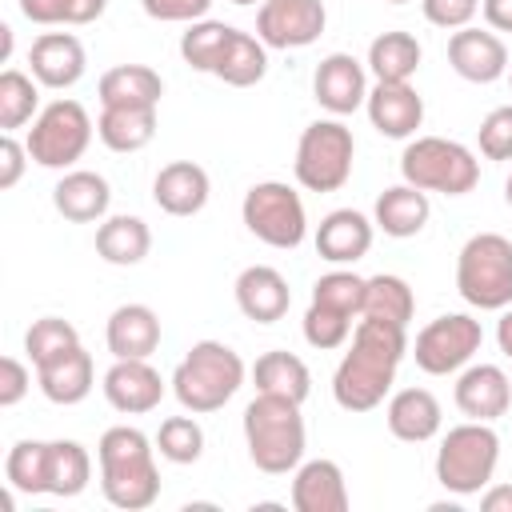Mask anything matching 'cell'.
<instances>
[{
	"label": "cell",
	"instance_id": "1",
	"mask_svg": "<svg viewBox=\"0 0 512 512\" xmlns=\"http://www.w3.org/2000/svg\"><path fill=\"white\" fill-rule=\"evenodd\" d=\"M408 352V336L400 324L388 320H372L360 316L352 344L344 352V360L332 372V396L344 412H372L384 404V396L392 392L396 368Z\"/></svg>",
	"mask_w": 512,
	"mask_h": 512
},
{
	"label": "cell",
	"instance_id": "2",
	"mask_svg": "<svg viewBox=\"0 0 512 512\" xmlns=\"http://www.w3.org/2000/svg\"><path fill=\"white\" fill-rule=\"evenodd\" d=\"M96 460H100V492L112 508L140 512V508L156 504V496H160L156 448L140 428H132V424L108 428L96 444Z\"/></svg>",
	"mask_w": 512,
	"mask_h": 512
},
{
	"label": "cell",
	"instance_id": "3",
	"mask_svg": "<svg viewBox=\"0 0 512 512\" xmlns=\"http://www.w3.org/2000/svg\"><path fill=\"white\" fill-rule=\"evenodd\" d=\"M244 444L260 472H268V476L296 472L304 460V448H308L300 404L288 396L256 392V400H248V408H244Z\"/></svg>",
	"mask_w": 512,
	"mask_h": 512
},
{
	"label": "cell",
	"instance_id": "4",
	"mask_svg": "<svg viewBox=\"0 0 512 512\" xmlns=\"http://www.w3.org/2000/svg\"><path fill=\"white\" fill-rule=\"evenodd\" d=\"M244 376H248V368L236 348H228L220 340H196L172 372V396L180 400L184 412L204 416V412L224 408L240 392Z\"/></svg>",
	"mask_w": 512,
	"mask_h": 512
},
{
	"label": "cell",
	"instance_id": "5",
	"mask_svg": "<svg viewBox=\"0 0 512 512\" xmlns=\"http://www.w3.org/2000/svg\"><path fill=\"white\" fill-rule=\"evenodd\" d=\"M500 464V436L488 420H464L448 428L436 448V480L456 496H476L492 484Z\"/></svg>",
	"mask_w": 512,
	"mask_h": 512
},
{
	"label": "cell",
	"instance_id": "6",
	"mask_svg": "<svg viewBox=\"0 0 512 512\" xmlns=\"http://www.w3.org/2000/svg\"><path fill=\"white\" fill-rule=\"evenodd\" d=\"M456 292L480 312H504L512 304V240L500 232H476L456 256Z\"/></svg>",
	"mask_w": 512,
	"mask_h": 512
},
{
	"label": "cell",
	"instance_id": "7",
	"mask_svg": "<svg viewBox=\"0 0 512 512\" xmlns=\"http://www.w3.org/2000/svg\"><path fill=\"white\" fill-rule=\"evenodd\" d=\"M400 176H404V184H412V188H420V192L464 196V192L476 188L480 164H476L472 148H464L460 140L416 136V140H408L404 152H400Z\"/></svg>",
	"mask_w": 512,
	"mask_h": 512
},
{
	"label": "cell",
	"instance_id": "8",
	"mask_svg": "<svg viewBox=\"0 0 512 512\" xmlns=\"http://www.w3.org/2000/svg\"><path fill=\"white\" fill-rule=\"evenodd\" d=\"M352 156H356V140L340 116L312 120L296 140V160H292L296 184L308 192H336L352 176Z\"/></svg>",
	"mask_w": 512,
	"mask_h": 512
},
{
	"label": "cell",
	"instance_id": "9",
	"mask_svg": "<svg viewBox=\"0 0 512 512\" xmlns=\"http://www.w3.org/2000/svg\"><path fill=\"white\" fill-rule=\"evenodd\" d=\"M92 132L96 128H92L88 108L80 100L60 96V100H52V104L40 108V116L32 120L24 144H28V156L40 168H72L88 152Z\"/></svg>",
	"mask_w": 512,
	"mask_h": 512
},
{
	"label": "cell",
	"instance_id": "10",
	"mask_svg": "<svg viewBox=\"0 0 512 512\" xmlns=\"http://www.w3.org/2000/svg\"><path fill=\"white\" fill-rule=\"evenodd\" d=\"M240 220L244 228L264 240L268 248H300L308 236V216H304V200L292 184L284 180H260L244 192L240 204Z\"/></svg>",
	"mask_w": 512,
	"mask_h": 512
},
{
	"label": "cell",
	"instance_id": "11",
	"mask_svg": "<svg viewBox=\"0 0 512 512\" xmlns=\"http://www.w3.org/2000/svg\"><path fill=\"white\" fill-rule=\"evenodd\" d=\"M484 344V328L480 320H472L468 312H448V316H436L428 320L420 332H416V344H412V356H416V368L428 372V376H448V372H460Z\"/></svg>",
	"mask_w": 512,
	"mask_h": 512
},
{
	"label": "cell",
	"instance_id": "12",
	"mask_svg": "<svg viewBox=\"0 0 512 512\" xmlns=\"http://www.w3.org/2000/svg\"><path fill=\"white\" fill-rule=\"evenodd\" d=\"M328 24L324 0H264L256 12V36L268 48H308Z\"/></svg>",
	"mask_w": 512,
	"mask_h": 512
},
{
	"label": "cell",
	"instance_id": "13",
	"mask_svg": "<svg viewBox=\"0 0 512 512\" xmlns=\"http://www.w3.org/2000/svg\"><path fill=\"white\" fill-rule=\"evenodd\" d=\"M448 64L460 80L468 84H496L500 76H508V48L496 32L484 28H456L448 36Z\"/></svg>",
	"mask_w": 512,
	"mask_h": 512
},
{
	"label": "cell",
	"instance_id": "14",
	"mask_svg": "<svg viewBox=\"0 0 512 512\" xmlns=\"http://www.w3.org/2000/svg\"><path fill=\"white\" fill-rule=\"evenodd\" d=\"M312 96L332 116H352L368 100V72L352 52H332L316 64Z\"/></svg>",
	"mask_w": 512,
	"mask_h": 512
},
{
	"label": "cell",
	"instance_id": "15",
	"mask_svg": "<svg viewBox=\"0 0 512 512\" xmlns=\"http://www.w3.org/2000/svg\"><path fill=\"white\" fill-rule=\"evenodd\" d=\"M364 112L372 120V128L388 140H408L416 136V128L424 124V96L412 88V80H400V84H384L376 80L368 88V100H364Z\"/></svg>",
	"mask_w": 512,
	"mask_h": 512
},
{
	"label": "cell",
	"instance_id": "16",
	"mask_svg": "<svg viewBox=\"0 0 512 512\" xmlns=\"http://www.w3.org/2000/svg\"><path fill=\"white\" fill-rule=\"evenodd\" d=\"M100 388L104 400L124 416H144L164 400V380L148 360H112Z\"/></svg>",
	"mask_w": 512,
	"mask_h": 512
},
{
	"label": "cell",
	"instance_id": "17",
	"mask_svg": "<svg viewBox=\"0 0 512 512\" xmlns=\"http://www.w3.org/2000/svg\"><path fill=\"white\" fill-rule=\"evenodd\" d=\"M456 408L468 420H500L512 404V376L496 364H464L456 376Z\"/></svg>",
	"mask_w": 512,
	"mask_h": 512
},
{
	"label": "cell",
	"instance_id": "18",
	"mask_svg": "<svg viewBox=\"0 0 512 512\" xmlns=\"http://www.w3.org/2000/svg\"><path fill=\"white\" fill-rule=\"evenodd\" d=\"M28 68H32V76H36L44 88L64 92V88H72V84L84 76L88 52H84V44H80L72 32H44V36H36L32 48H28Z\"/></svg>",
	"mask_w": 512,
	"mask_h": 512
},
{
	"label": "cell",
	"instance_id": "19",
	"mask_svg": "<svg viewBox=\"0 0 512 512\" xmlns=\"http://www.w3.org/2000/svg\"><path fill=\"white\" fill-rule=\"evenodd\" d=\"M232 292H236V308H240L248 320H256V324H276V320H284V312H288V304H292V288H288V280H284L272 264H248V268L236 276Z\"/></svg>",
	"mask_w": 512,
	"mask_h": 512
},
{
	"label": "cell",
	"instance_id": "20",
	"mask_svg": "<svg viewBox=\"0 0 512 512\" xmlns=\"http://www.w3.org/2000/svg\"><path fill=\"white\" fill-rule=\"evenodd\" d=\"M292 508L296 512H348V484L336 460H300L292 472Z\"/></svg>",
	"mask_w": 512,
	"mask_h": 512
},
{
	"label": "cell",
	"instance_id": "21",
	"mask_svg": "<svg viewBox=\"0 0 512 512\" xmlns=\"http://www.w3.org/2000/svg\"><path fill=\"white\" fill-rule=\"evenodd\" d=\"M372 232H376V224H372L364 212H356V208H336V212H328V216L320 220V228H316V252H320V260H328V264H356L360 256H368Z\"/></svg>",
	"mask_w": 512,
	"mask_h": 512
},
{
	"label": "cell",
	"instance_id": "22",
	"mask_svg": "<svg viewBox=\"0 0 512 512\" xmlns=\"http://www.w3.org/2000/svg\"><path fill=\"white\" fill-rule=\"evenodd\" d=\"M104 344L116 360H148L160 348V316L148 304H120L108 316Z\"/></svg>",
	"mask_w": 512,
	"mask_h": 512
},
{
	"label": "cell",
	"instance_id": "23",
	"mask_svg": "<svg viewBox=\"0 0 512 512\" xmlns=\"http://www.w3.org/2000/svg\"><path fill=\"white\" fill-rule=\"evenodd\" d=\"M208 192H212L208 172L192 160H172L152 180V200L168 216H196L208 204Z\"/></svg>",
	"mask_w": 512,
	"mask_h": 512
},
{
	"label": "cell",
	"instance_id": "24",
	"mask_svg": "<svg viewBox=\"0 0 512 512\" xmlns=\"http://www.w3.org/2000/svg\"><path fill=\"white\" fill-rule=\"evenodd\" d=\"M384 420H388V432L404 444H424L440 432L444 424V412H440V400L428 392V388H400L388 396V408H384Z\"/></svg>",
	"mask_w": 512,
	"mask_h": 512
},
{
	"label": "cell",
	"instance_id": "25",
	"mask_svg": "<svg viewBox=\"0 0 512 512\" xmlns=\"http://www.w3.org/2000/svg\"><path fill=\"white\" fill-rule=\"evenodd\" d=\"M52 204L64 220L72 224H92V220H104L108 216V204H112V188L100 172H88V168H72L56 180L52 188Z\"/></svg>",
	"mask_w": 512,
	"mask_h": 512
},
{
	"label": "cell",
	"instance_id": "26",
	"mask_svg": "<svg viewBox=\"0 0 512 512\" xmlns=\"http://www.w3.org/2000/svg\"><path fill=\"white\" fill-rule=\"evenodd\" d=\"M100 108H156L164 96V80L148 64H116L96 84Z\"/></svg>",
	"mask_w": 512,
	"mask_h": 512
},
{
	"label": "cell",
	"instance_id": "27",
	"mask_svg": "<svg viewBox=\"0 0 512 512\" xmlns=\"http://www.w3.org/2000/svg\"><path fill=\"white\" fill-rule=\"evenodd\" d=\"M432 216V204H428V192L412 188V184H392L376 196V208H372V224L392 236V240H408V236H420L424 224Z\"/></svg>",
	"mask_w": 512,
	"mask_h": 512
},
{
	"label": "cell",
	"instance_id": "28",
	"mask_svg": "<svg viewBox=\"0 0 512 512\" xmlns=\"http://www.w3.org/2000/svg\"><path fill=\"white\" fill-rule=\"evenodd\" d=\"M36 384H40V392H44L52 404H64V408H68V404H80V400L92 392V384H96L92 356L84 352V344H76L72 352H64V356L40 364V368H36Z\"/></svg>",
	"mask_w": 512,
	"mask_h": 512
},
{
	"label": "cell",
	"instance_id": "29",
	"mask_svg": "<svg viewBox=\"0 0 512 512\" xmlns=\"http://www.w3.org/2000/svg\"><path fill=\"white\" fill-rule=\"evenodd\" d=\"M152 252V228L140 216H104L96 228V256L116 268H132Z\"/></svg>",
	"mask_w": 512,
	"mask_h": 512
},
{
	"label": "cell",
	"instance_id": "30",
	"mask_svg": "<svg viewBox=\"0 0 512 512\" xmlns=\"http://www.w3.org/2000/svg\"><path fill=\"white\" fill-rule=\"evenodd\" d=\"M252 384H256V392L288 396V400L304 404L308 392H312V372H308V364H304L296 352L272 348V352H264V356L252 364Z\"/></svg>",
	"mask_w": 512,
	"mask_h": 512
},
{
	"label": "cell",
	"instance_id": "31",
	"mask_svg": "<svg viewBox=\"0 0 512 512\" xmlns=\"http://www.w3.org/2000/svg\"><path fill=\"white\" fill-rule=\"evenodd\" d=\"M420 40L412 32H380L372 44H368V72L384 84H400V80H412L416 68H420Z\"/></svg>",
	"mask_w": 512,
	"mask_h": 512
},
{
	"label": "cell",
	"instance_id": "32",
	"mask_svg": "<svg viewBox=\"0 0 512 512\" xmlns=\"http://www.w3.org/2000/svg\"><path fill=\"white\" fill-rule=\"evenodd\" d=\"M264 72H268V44L260 36H252V32L232 28V36L224 44V56H220L212 76L232 84V88H252V84L264 80Z\"/></svg>",
	"mask_w": 512,
	"mask_h": 512
},
{
	"label": "cell",
	"instance_id": "33",
	"mask_svg": "<svg viewBox=\"0 0 512 512\" xmlns=\"http://www.w3.org/2000/svg\"><path fill=\"white\" fill-rule=\"evenodd\" d=\"M96 136L112 152H140L156 136V108H100Z\"/></svg>",
	"mask_w": 512,
	"mask_h": 512
},
{
	"label": "cell",
	"instance_id": "34",
	"mask_svg": "<svg viewBox=\"0 0 512 512\" xmlns=\"http://www.w3.org/2000/svg\"><path fill=\"white\" fill-rule=\"evenodd\" d=\"M92 480V456L84 444L76 440H48V468H44V484L48 496H80Z\"/></svg>",
	"mask_w": 512,
	"mask_h": 512
},
{
	"label": "cell",
	"instance_id": "35",
	"mask_svg": "<svg viewBox=\"0 0 512 512\" xmlns=\"http://www.w3.org/2000/svg\"><path fill=\"white\" fill-rule=\"evenodd\" d=\"M360 316H372V320H388V324L408 328V320L416 316V296H412L408 280L404 276H392V272L368 276L364 280V308H360Z\"/></svg>",
	"mask_w": 512,
	"mask_h": 512
},
{
	"label": "cell",
	"instance_id": "36",
	"mask_svg": "<svg viewBox=\"0 0 512 512\" xmlns=\"http://www.w3.org/2000/svg\"><path fill=\"white\" fill-rule=\"evenodd\" d=\"M36 116H40V80L20 68H4L0 72V128L16 132Z\"/></svg>",
	"mask_w": 512,
	"mask_h": 512
},
{
	"label": "cell",
	"instance_id": "37",
	"mask_svg": "<svg viewBox=\"0 0 512 512\" xmlns=\"http://www.w3.org/2000/svg\"><path fill=\"white\" fill-rule=\"evenodd\" d=\"M44 468H48V440H16V444L8 448L4 476H8V488H12V492L44 496V492H48Z\"/></svg>",
	"mask_w": 512,
	"mask_h": 512
},
{
	"label": "cell",
	"instance_id": "38",
	"mask_svg": "<svg viewBox=\"0 0 512 512\" xmlns=\"http://www.w3.org/2000/svg\"><path fill=\"white\" fill-rule=\"evenodd\" d=\"M228 36H232V24H224V20H208V16H204V20H192L188 32L180 36V56H184V64L196 68V72H216Z\"/></svg>",
	"mask_w": 512,
	"mask_h": 512
},
{
	"label": "cell",
	"instance_id": "39",
	"mask_svg": "<svg viewBox=\"0 0 512 512\" xmlns=\"http://www.w3.org/2000/svg\"><path fill=\"white\" fill-rule=\"evenodd\" d=\"M76 344H80V332L68 320H60V316H40L24 332V352H28V360L36 368L48 364V360H56V356H64V352H72Z\"/></svg>",
	"mask_w": 512,
	"mask_h": 512
},
{
	"label": "cell",
	"instance_id": "40",
	"mask_svg": "<svg viewBox=\"0 0 512 512\" xmlns=\"http://www.w3.org/2000/svg\"><path fill=\"white\" fill-rule=\"evenodd\" d=\"M156 452L168 464H196L204 452V428L196 424V412L192 416H168L156 432Z\"/></svg>",
	"mask_w": 512,
	"mask_h": 512
},
{
	"label": "cell",
	"instance_id": "41",
	"mask_svg": "<svg viewBox=\"0 0 512 512\" xmlns=\"http://www.w3.org/2000/svg\"><path fill=\"white\" fill-rule=\"evenodd\" d=\"M312 304H324V308H336L344 316H360L364 308V276L356 272H324L316 284H312Z\"/></svg>",
	"mask_w": 512,
	"mask_h": 512
},
{
	"label": "cell",
	"instance_id": "42",
	"mask_svg": "<svg viewBox=\"0 0 512 512\" xmlns=\"http://www.w3.org/2000/svg\"><path fill=\"white\" fill-rule=\"evenodd\" d=\"M352 336V316L336 312V308H324V304H308L304 312V340L320 352H332V348H344Z\"/></svg>",
	"mask_w": 512,
	"mask_h": 512
},
{
	"label": "cell",
	"instance_id": "43",
	"mask_svg": "<svg viewBox=\"0 0 512 512\" xmlns=\"http://www.w3.org/2000/svg\"><path fill=\"white\" fill-rule=\"evenodd\" d=\"M476 144L488 160H512V104H500L480 120Z\"/></svg>",
	"mask_w": 512,
	"mask_h": 512
},
{
	"label": "cell",
	"instance_id": "44",
	"mask_svg": "<svg viewBox=\"0 0 512 512\" xmlns=\"http://www.w3.org/2000/svg\"><path fill=\"white\" fill-rule=\"evenodd\" d=\"M420 8H424V20L428 24L456 32V28H468L472 24V16L480 12V0H420Z\"/></svg>",
	"mask_w": 512,
	"mask_h": 512
},
{
	"label": "cell",
	"instance_id": "45",
	"mask_svg": "<svg viewBox=\"0 0 512 512\" xmlns=\"http://www.w3.org/2000/svg\"><path fill=\"white\" fill-rule=\"evenodd\" d=\"M140 8L160 24H192L208 16L212 0H140Z\"/></svg>",
	"mask_w": 512,
	"mask_h": 512
},
{
	"label": "cell",
	"instance_id": "46",
	"mask_svg": "<svg viewBox=\"0 0 512 512\" xmlns=\"http://www.w3.org/2000/svg\"><path fill=\"white\" fill-rule=\"evenodd\" d=\"M32 388V372L24 368V360L4 356L0 360V408H16Z\"/></svg>",
	"mask_w": 512,
	"mask_h": 512
},
{
	"label": "cell",
	"instance_id": "47",
	"mask_svg": "<svg viewBox=\"0 0 512 512\" xmlns=\"http://www.w3.org/2000/svg\"><path fill=\"white\" fill-rule=\"evenodd\" d=\"M28 160H32V156H28V144H20L12 132H4V136H0V192H8V188L20 184Z\"/></svg>",
	"mask_w": 512,
	"mask_h": 512
},
{
	"label": "cell",
	"instance_id": "48",
	"mask_svg": "<svg viewBox=\"0 0 512 512\" xmlns=\"http://www.w3.org/2000/svg\"><path fill=\"white\" fill-rule=\"evenodd\" d=\"M20 12L32 24H68V0H20Z\"/></svg>",
	"mask_w": 512,
	"mask_h": 512
},
{
	"label": "cell",
	"instance_id": "49",
	"mask_svg": "<svg viewBox=\"0 0 512 512\" xmlns=\"http://www.w3.org/2000/svg\"><path fill=\"white\" fill-rule=\"evenodd\" d=\"M480 12L492 32H512V0H480Z\"/></svg>",
	"mask_w": 512,
	"mask_h": 512
},
{
	"label": "cell",
	"instance_id": "50",
	"mask_svg": "<svg viewBox=\"0 0 512 512\" xmlns=\"http://www.w3.org/2000/svg\"><path fill=\"white\" fill-rule=\"evenodd\" d=\"M108 0H68V24H92L100 20Z\"/></svg>",
	"mask_w": 512,
	"mask_h": 512
},
{
	"label": "cell",
	"instance_id": "51",
	"mask_svg": "<svg viewBox=\"0 0 512 512\" xmlns=\"http://www.w3.org/2000/svg\"><path fill=\"white\" fill-rule=\"evenodd\" d=\"M484 512H512V484H488L480 496Z\"/></svg>",
	"mask_w": 512,
	"mask_h": 512
},
{
	"label": "cell",
	"instance_id": "52",
	"mask_svg": "<svg viewBox=\"0 0 512 512\" xmlns=\"http://www.w3.org/2000/svg\"><path fill=\"white\" fill-rule=\"evenodd\" d=\"M496 344H500V352L512 360V304H508L504 316L496 320Z\"/></svg>",
	"mask_w": 512,
	"mask_h": 512
},
{
	"label": "cell",
	"instance_id": "53",
	"mask_svg": "<svg viewBox=\"0 0 512 512\" xmlns=\"http://www.w3.org/2000/svg\"><path fill=\"white\" fill-rule=\"evenodd\" d=\"M504 200H508V208H512V176L504 180Z\"/></svg>",
	"mask_w": 512,
	"mask_h": 512
},
{
	"label": "cell",
	"instance_id": "54",
	"mask_svg": "<svg viewBox=\"0 0 512 512\" xmlns=\"http://www.w3.org/2000/svg\"><path fill=\"white\" fill-rule=\"evenodd\" d=\"M232 4H240V8H248V4H264V0H232Z\"/></svg>",
	"mask_w": 512,
	"mask_h": 512
},
{
	"label": "cell",
	"instance_id": "55",
	"mask_svg": "<svg viewBox=\"0 0 512 512\" xmlns=\"http://www.w3.org/2000/svg\"><path fill=\"white\" fill-rule=\"evenodd\" d=\"M508 88H512V64H508Z\"/></svg>",
	"mask_w": 512,
	"mask_h": 512
},
{
	"label": "cell",
	"instance_id": "56",
	"mask_svg": "<svg viewBox=\"0 0 512 512\" xmlns=\"http://www.w3.org/2000/svg\"><path fill=\"white\" fill-rule=\"evenodd\" d=\"M384 4H408V0H384Z\"/></svg>",
	"mask_w": 512,
	"mask_h": 512
}]
</instances>
